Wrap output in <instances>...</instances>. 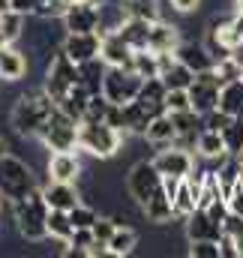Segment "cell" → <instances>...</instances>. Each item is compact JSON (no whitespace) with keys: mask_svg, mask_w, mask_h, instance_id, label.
<instances>
[{"mask_svg":"<svg viewBox=\"0 0 243 258\" xmlns=\"http://www.w3.org/2000/svg\"><path fill=\"white\" fill-rule=\"evenodd\" d=\"M48 210L51 207L39 186L24 198L12 201V222H15V231L21 234V240H27V243L48 240Z\"/></svg>","mask_w":243,"mask_h":258,"instance_id":"1","label":"cell"},{"mask_svg":"<svg viewBox=\"0 0 243 258\" xmlns=\"http://www.w3.org/2000/svg\"><path fill=\"white\" fill-rule=\"evenodd\" d=\"M54 108H57V105H54V99H51L45 90H27V93H21V96L15 99L9 120H12V126H15L18 135L36 138V135L42 132V126H45V120L51 117Z\"/></svg>","mask_w":243,"mask_h":258,"instance_id":"2","label":"cell"},{"mask_svg":"<svg viewBox=\"0 0 243 258\" xmlns=\"http://www.w3.org/2000/svg\"><path fill=\"white\" fill-rule=\"evenodd\" d=\"M123 135L117 126H111L108 120H78V150L90 153L93 159H111L117 156V150L123 147Z\"/></svg>","mask_w":243,"mask_h":258,"instance_id":"3","label":"cell"},{"mask_svg":"<svg viewBox=\"0 0 243 258\" xmlns=\"http://www.w3.org/2000/svg\"><path fill=\"white\" fill-rule=\"evenodd\" d=\"M33 189H36V180H33L30 165L24 159H18V156L6 153L0 159V198L18 201V198H24V195L33 192Z\"/></svg>","mask_w":243,"mask_h":258,"instance_id":"4","label":"cell"},{"mask_svg":"<svg viewBox=\"0 0 243 258\" xmlns=\"http://www.w3.org/2000/svg\"><path fill=\"white\" fill-rule=\"evenodd\" d=\"M36 138L42 141V147L48 153L51 150H78V120L72 114H66L63 108H54Z\"/></svg>","mask_w":243,"mask_h":258,"instance_id":"5","label":"cell"},{"mask_svg":"<svg viewBox=\"0 0 243 258\" xmlns=\"http://www.w3.org/2000/svg\"><path fill=\"white\" fill-rule=\"evenodd\" d=\"M78 84V63L69 60L63 51H54L51 60L45 63V78H42V90L54 99V105L60 102L63 96Z\"/></svg>","mask_w":243,"mask_h":258,"instance_id":"6","label":"cell"},{"mask_svg":"<svg viewBox=\"0 0 243 258\" xmlns=\"http://www.w3.org/2000/svg\"><path fill=\"white\" fill-rule=\"evenodd\" d=\"M144 78L132 69V66H105V78H102V93L108 96V102L126 105L138 96Z\"/></svg>","mask_w":243,"mask_h":258,"instance_id":"7","label":"cell"},{"mask_svg":"<svg viewBox=\"0 0 243 258\" xmlns=\"http://www.w3.org/2000/svg\"><path fill=\"white\" fill-rule=\"evenodd\" d=\"M159 186H162V174L156 171L153 159H150V162H135V165L129 168V174H126V192H129V198H132L138 207H144Z\"/></svg>","mask_w":243,"mask_h":258,"instance_id":"8","label":"cell"},{"mask_svg":"<svg viewBox=\"0 0 243 258\" xmlns=\"http://www.w3.org/2000/svg\"><path fill=\"white\" fill-rule=\"evenodd\" d=\"M219 87H222V81H219V75H216L213 66L195 72V78H192V84H189V99H192V108H195L201 117L219 105Z\"/></svg>","mask_w":243,"mask_h":258,"instance_id":"9","label":"cell"},{"mask_svg":"<svg viewBox=\"0 0 243 258\" xmlns=\"http://www.w3.org/2000/svg\"><path fill=\"white\" fill-rule=\"evenodd\" d=\"M153 165H156V171H159L162 177H177V180H183V177L192 174V168H195V156H192L186 147L165 144V147L156 150Z\"/></svg>","mask_w":243,"mask_h":258,"instance_id":"10","label":"cell"},{"mask_svg":"<svg viewBox=\"0 0 243 258\" xmlns=\"http://www.w3.org/2000/svg\"><path fill=\"white\" fill-rule=\"evenodd\" d=\"M63 30L66 33H99V3L84 0V3H69L63 12Z\"/></svg>","mask_w":243,"mask_h":258,"instance_id":"11","label":"cell"},{"mask_svg":"<svg viewBox=\"0 0 243 258\" xmlns=\"http://www.w3.org/2000/svg\"><path fill=\"white\" fill-rule=\"evenodd\" d=\"M99 48H102V33H66L60 42V51L75 60V63H87L93 57H99Z\"/></svg>","mask_w":243,"mask_h":258,"instance_id":"12","label":"cell"},{"mask_svg":"<svg viewBox=\"0 0 243 258\" xmlns=\"http://www.w3.org/2000/svg\"><path fill=\"white\" fill-rule=\"evenodd\" d=\"M183 225H186L189 240H222V234H225L222 219H216L213 213H207L201 207H195V213H189L183 219Z\"/></svg>","mask_w":243,"mask_h":258,"instance_id":"13","label":"cell"},{"mask_svg":"<svg viewBox=\"0 0 243 258\" xmlns=\"http://www.w3.org/2000/svg\"><path fill=\"white\" fill-rule=\"evenodd\" d=\"M48 180H63V183H78L81 177V159L78 150H51L48 162H45Z\"/></svg>","mask_w":243,"mask_h":258,"instance_id":"14","label":"cell"},{"mask_svg":"<svg viewBox=\"0 0 243 258\" xmlns=\"http://www.w3.org/2000/svg\"><path fill=\"white\" fill-rule=\"evenodd\" d=\"M132 54H135V48L123 39L117 30L102 33V48H99V57L105 60V66H132Z\"/></svg>","mask_w":243,"mask_h":258,"instance_id":"15","label":"cell"},{"mask_svg":"<svg viewBox=\"0 0 243 258\" xmlns=\"http://www.w3.org/2000/svg\"><path fill=\"white\" fill-rule=\"evenodd\" d=\"M177 45H180V27H174V24H168V21L156 18V21L150 24L147 48H150V51H156V54H174V51H177Z\"/></svg>","mask_w":243,"mask_h":258,"instance_id":"16","label":"cell"},{"mask_svg":"<svg viewBox=\"0 0 243 258\" xmlns=\"http://www.w3.org/2000/svg\"><path fill=\"white\" fill-rule=\"evenodd\" d=\"M159 78H162V84L168 90H177V87H189L192 84L195 72L183 60H177L174 54H159Z\"/></svg>","mask_w":243,"mask_h":258,"instance_id":"17","label":"cell"},{"mask_svg":"<svg viewBox=\"0 0 243 258\" xmlns=\"http://www.w3.org/2000/svg\"><path fill=\"white\" fill-rule=\"evenodd\" d=\"M27 57L15 48V42H9V45H3L0 48V81L3 84H15V81H21L24 75H27Z\"/></svg>","mask_w":243,"mask_h":258,"instance_id":"18","label":"cell"},{"mask_svg":"<svg viewBox=\"0 0 243 258\" xmlns=\"http://www.w3.org/2000/svg\"><path fill=\"white\" fill-rule=\"evenodd\" d=\"M42 195H45V201H48L51 210H72V207L81 204L78 186L75 183H63V180H48L42 186Z\"/></svg>","mask_w":243,"mask_h":258,"instance_id":"19","label":"cell"},{"mask_svg":"<svg viewBox=\"0 0 243 258\" xmlns=\"http://www.w3.org/2000/svg\"><path fill=\"white\" fill-rule=\"evenodd\" d=\"M195 156L204 159V162H213V159L228 156V147H225L222 132H216V129H201L198 138H195Z\"/></svg>","mask_w":243,"mask_h":258,"instance_id":"20","label":"cell"},{"mask_svg":"<svg viewBox=\"0 0 243 258\" xmlns=\"http://www.w3.org/2000/svg\"><path fill=\"white\" fill-rule=\"evenodd\" d=\"M174 57H177V60H183V63L189 66L192 72L210 69V66L216 63V60H213V54L207 51V45H204V42H189V39H186V42L180 39V45H177Z\"/></svg>","mask_w":243,"mask_h":258,"instance_id":"21","label":"cell"},{"mask_svg":"<svg viewBox=\"0 0 243 258\" xmlns=\"http://www.w3.org/2000/svg\"><path fill=\"white\" fill-rule=\"evenodd\" d=\"M141 213H144V219L147 222H153V225H168L171 219H174V210H171V195L165 192V186H159L153 198L141 207Z\"/></svg>","mask_w":243,"mask_h":258,"instance_id":"22","label":"cell"},{"mask_svg":"<svg viewBox=\"0 0 243 258\" xmlns=\"http://www.w3.org/2000/svg\"><path fill=\"white\" fill-rule=\"evenodd\" d=\"M144 138L150 141V144H156V147H165V144H174V138H177V126H174V117L168 114V111H162V114H156L147 129H144Z\"/></svg>","mask_w":243,"mask_h":258,"instance_id":"23","label":"cell"},{"mask_svg":"<svg viewBox=\"0 0 243 258\" xmlns=\"http://www.w3.org/2000/svg\"><path fill=\"white\" fill-rule=\"evenodd\" d=\"M165 84H162V78H144V84H141V90H138V102L156 117V114H162L165 111Z\"/></svg>","mask_w":243,"mask_h":258,"instance_id":"24","label":"cell"},{"mask_svg":"<svg viewBox=\"0 0 243 258\" xmlns=\"http://www.w3.org/2000/svg\"><path fill=\"white\" fill-rule=\"evenodd\" d=\"M216 108L231 114V117H243V78L225 81L219 87V105Z\"/></svg>","mask_w":243,"mask_h":258,"instance_id":"25","label":"cell"},{"mask_svg":"<svg viewBox=\"0 0 243 258\" xmlns=\"http://www.w3.org/2000/svg\"><path fill=\"white\" fill-rule=\"evenodd\" d=\"M150 24L153 21H147V18H126L120 27H117V33H120L123 39L135 48V51H141V48H147V39H150Z\"/></svg>","mask_w":243,"mask_h":258,"instance_id":"26","label":"cell"},{"mask_svg":"<svg viewBox=\"0 0 243 258\" xmlns=\"http://www.w3.org/2000/svg\"><path fill=\"white\" fill-rule=\"evenodd\" d=\"M135 246H138V231H135L132 225L120 222V225L114 228V234L108 237V255H114V258L132 255Z\"/></svg>","mask_w":243,"mask_h":258,"instance_id":"27","label":"cell"},{"mask_svg":"<svg viewBox=\"0 0 243 258\" xmlns=\"http://www.w3.org/2000/svg\"><path fill=\"white\" fill-rule=\"evenodd\" d=\"M72 219H69V210H48V240H57L60 246H66L72 240Z\"/></svg>","mask_w":243,"mask_h":258,"instance_id":"28","label":"cell"},{"mask_svg":"<svg viewBox=\"0 0 243 258\" xmlns=\"http://www.w3.org/2000/svg\"><path fill=\"white\" fill-rule=\"evenodd\" d=\"M102 78H105V60L102 57H93L87 63H78V81L90 93H102Z\"/></svg>","mask_w":243,"mask_h":258,"instance_id":"29","label":"cell"},{"mask_svg":"<svg viewBox=\"0 0 243 258\" xmlns=\"http://www.w3.org/2000/svg\"><path fill=\"white\" fill-rule=\"evenodd\" d=\"M24 12H18V9H6L3 15H0V36H3V42H18L21 39V33H24Z\"/></svg>","mask_w":243,"mask_h":258,"instance_id":"30","label":"cell"},{"mask_svg":"<svg viewBox=\"0 0 243 258\" xmlns=\"http://www.w3.org/2000/svg\"><path fill=\"white\" fill-rule=\"evenodd\" d=\"M132 69L141 75V78H159V54L150 51V48H141L132 54Z\"/></svg>","mask_w":243,"mask_h":258,"instance_id":"31","label":"cell"},{"mask_svg":"<svg viewBox=\"0 0 243 258\" xmlns=\"http://www.w3.org/2000/svg\"><path fill=\"white\" fill-rule=\"evenodd\" d=\"M222 138H225L228 153L240 156L243 153V117H231V123L222 129Z\"/></svg>","mask_w":243,"mask_h":258,"instance_id":"32","label":"cell"},{"mask_svg":"<svg viewBox=\"0 0 243 258\" xmlns=\"http://www.w3.org/2000/svg\"><path fill=\"white\" fill-rule=\"evenodd\" d=\"M123 6H126V15H132V18H147V21L159 18L156 0H123Z\"/></svg>","mask_w":243,"mask_h":258,"instance_id":"33","label":"cell"},{"mask_svg":"<svg viewBox=\"0 0 243 258\" xmlns=\"http://www.w3.org/2000/svg\"><path fill=\"white\" fill-rule=\"evenodd\" d=\"M192 108V99H189V87H177V90H165V111L168 114H177Z\"/></svg>","mask_w":243,"mask_h":258,"instance_id":"34","label":"cell"},{"mask_svg":"<svg viewBox=\"0 0 243 258\" xmlns=\"http://www.w3.org/2000/svg\"><path fill=\"white\" fill-rule=\"evenodd\" d=\"M189 258H222L219 240H189Z\"/></svg>","mask_w":243,"mask_h":258,"instance_id":"35","label":"cell"},{"mask_svg":"<svg viewBox=\"0 0 243 258\" xmlns=\"http://www.w3.org/2000/svg\"><path fill=\"white\" fill-rule=\"evenodd\" d=\"M96 216H99V213H96L93 207H87L84 201H81L78 207H72V210H69V219H72V225H75V228H90V225L96 222Z\"/></svg>","mask_w":243,"mask_h":258,"instance_id":"36","label":"cell"},{"mask_svg":"<svg viewBox=\"0 0 243 258\" xmlns=\"http://www.w3.org/2000/svg\"><path fill=\"white\" fill-rule=\"evenodd\" d=\"M225 204H228V213L243 216V171H240V177L228 186V192H225Z\"/></svg>","mask_w":243,"mask_h":258,"instance_id":"37","label":"cell"},{"mask_svg":"<svg viewBox=\"0 0 243 258\" xmlns=\"http://www.w3.org/2000/svg\"><path fill=\"white\" fill-rule=\"evenodd\" d=\"M90 228H93V237H96V240H105V243H108V237H111L114 228H117V219H114V216H96V222H93Z\"/></svg>","mask_w":243,"mask_h":258,"instance_id":"38","label":"cell"},{"mask_svg":"<svg viewBox=\"0 0 243 258\" xmlns=\"http://www.w3.org/2000/svg\"><path fill=\"white\" fill-rule=\"evenodd\" d=\"M228 123H231V114H225V111H219V108H213V111L204 114V129H216V132H222Z\"/></svg>","mask_w":243,"mask_h":258,"instance_id":"39","label":"cell"},{"mask_svg":"<svg viewBox=\"0 0 243 258\" xmlns=\"http://www.w3.org/2000/svg\"><path fill=\"white\" fill-rule=\"evenodd\" d=\"M168 3H171V9L180 12V15H189V12H198V9H201V0H168Z\"/></svg>","mask_w":243,"mask_h":258,"instance_id":"40","label":"cell"},{"mask_svg":"<svg viewBox=\"0 0 243 258\" xmlns=\"http://www.w3.org/2000/svg\"><path fill=\"white\" fill-rule=\"evenodd\" d=\"M231 240H234V246H237V255L243 258V231H237V234H228Z\"/></svg>","mask_w":243,"mask_h":258,"instance_id":"41","label":"cell"},{"mask_svg":"<svg viewBox=\"0 0 243 258\" xmlns=\"http://www.w3.org/2000/svg\"><path fill=\"white\" fill-rule=\"evenodd\" d=\"M6 153H9V144H6V138H3V135H0V159H3V156H6Z\"/></svg>","mask_w":243,"mask_h":258,"instance_id":"42","label":"cell"},{"mask_svg":"<svg viewBox=\"0 0 243 258\" xmlns=\"http://www.w3.org/2000/svg\"><path fill=\"white\" fill-rule=\"evenodd\" d=\"M240 159H243V153H240Z\"/></svg>","mask_w":243,"mask_h":258,"instance_id":"43","label":"cell"}]
</instances>
